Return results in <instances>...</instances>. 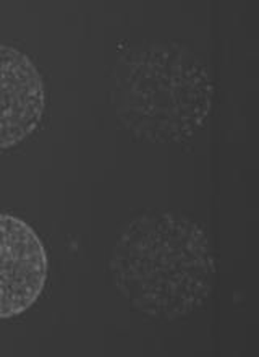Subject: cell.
<instances>
[{"label":"cell","mask_w":259,"mask_h":357,"mask_svg":"<svg viewBox=\"0 0 259 357\" xmlns=\"http://www.w3.org/2000/svg\"><path fill=\"white\" fill-rule=\"evenodd\" d=\"M113 286L152 319L177 320L211 297L216 261L206 231L172 211L139 215L123 227L111 259Z\"/></svg>","instance_id":"6da1fadb"},{"label":"cell","mask_w":259,"mask_h":357,"mask_svg":"<svg viewBox=\"0 0 259 357\" xmlns=\"http://www.w3.org/2000/svg\"><path fill=\"white\" fill-rule=\"evenodd\" d=\"M212 94L203 61L180 44H141L123 54L113 70L117 116L143 142L191 137L209 116Z\"/></svg>","instance_id":"7a4b0ae2"},{"label":"cell","mask_w":259,"mask_h":357,"mask_svg":"<svg viewBox=\"0 0 259 357\" xmlns=\"http://www.w3.org/2000/svg\"><path fill=\"white\" fill-rule=\"evenodd\" d=\"M47 276V250L38 232L22 218L0 213V320L31 309Z\"/></svg>","instance_id":"3957f363"},{"label":"cell","mask_w":259,"mask_h":357,"mask_svg":"<svg viewBox=\"0 0 259 357\" xmlns=\"http://www.w3.org/2000/svg\"><path fill=\"white\" fill-rule=\"evenodd\" d=\"M44 111L46 83L38 66L19 49L0 44V151L31 137Z\"/></svg>","instance_id":"277c9868"}]
</instances>
